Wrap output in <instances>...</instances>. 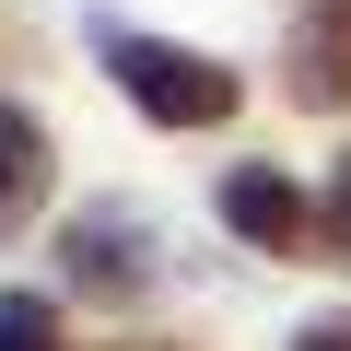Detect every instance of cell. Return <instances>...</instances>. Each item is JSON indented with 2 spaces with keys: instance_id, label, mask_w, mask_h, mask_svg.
Returning <instances> with one entry per match:
<instances>
[{
  "instance_id": "cell-5",
  "label": "cell",
  "mask_w": 351,
  "mask_h": 351,
  "mask_svg": "<svg viewBox=\"0 0 351 351\" xmlns=\"http://www.w3.org/2000/svg\"><path fill=\"white\" fill-rule=\"evenodd\" d=\"M36 199H47V129H36L12 94H0V246L36 223Z\"/></svg>"
},
{
  "instance_id": "cell-3",
  "label": "cell",
  "mask_w": 351,
  "mask_h": 351,
  "mask_svg": "<svg viewBox=\"0 0 351 351\" xmlns=\"http://www.w3.org/2000/svg\"><path fill=\"white\" fill-rule=\"evenodd\" d=\"M304 223H316V211H304V188H293L281 164H234V176H223V234H234V246H269V258H281V246H304Z\"/></svg>"
},
{
  "instance_id": "cell-7",
  "label": "cell",
  "mask_w": 351,
  "mask_h": 351,
  "mask_svg": "<svg viewBox=\"0 0 351 351\" xmlns=\"http://www.w3.org/2000/svg\"><path fill=\"white\" fill-rule=\"evenodd\" d=\"M328 246L351 258V152H339V176H328Z\"/></svg>"
},
{
  "instance_id": "cell-4",
  "label": "cell",
  "mask_w": 351,
  "mask_h": 351,
  "mask_svg": "<svg viewBox=\"0 0 351 351\" xmlns=\"http://www.w3.org/2000/svg\"><path fill=\"white\" fill-rule=\"evenodd\" d=\"M281 82H293V106H351V0H316V12L293 24Z\"/></svg>"
},
{
  "instance_id": "cell-2",
  "label": "cell",
  "mask_w": 351,
  "mask_h": 351,
  "mask_svg": "<svg viewBox=\"0 0 351 351\" xmlns=\"http://www.w3.org/2000/svg\"><path fill=\"white\" fill-rule=\"evenodd\" d=\"M59 258H71V281H82L94 304H141V293H152V223L117 211V199L82 211V223L59 234Z\"/></svg>"
},
{
  "instance_id": "cell-8",
  "label": "cell",
  "mask_w": 351,
  "mask_h": 351,
  "mask_svg": "<svg viewBox=\"0 0 351 351\" xmlns=\"http://www.w3.org/2000/svg\"><path fill=\"white\" fill-rule=\"evenodd\" d=\"M293 351H351V316H304V328H293Z\"/></svg>"
},
{
  "instance_id": "cell-1",
  "label": "cell",
  "mask_w": 351,
  "mask_h": 351,
  "mask_svg": "<svg viewBox=\"0 0 351 351\" xmlns=\"http://www.w3.org/2000/svg\"><path fill=\"white\" fill-rule=\"evenodd\" d=\"M94 47H106L117 94H129L152 129H223V117L246 106V82H234L223 59H199V47H164V36H129V24H94Z\"/></svg>"
},
{
  "instance_id": "cell-6",
  "label": "cell",
  "mask_w": 351,
  "mask_h": 351,
  "mask_svg": "<svg viewBox=\"0 0 351 351\" xmlns=\"http://www.w3.org/2000/svg\"><path fill=\"white\" fill-rule=\"evenodd\" d=\"M0 351H59V304L47 293H0Z\"/></svg>"
}]
</instances>
